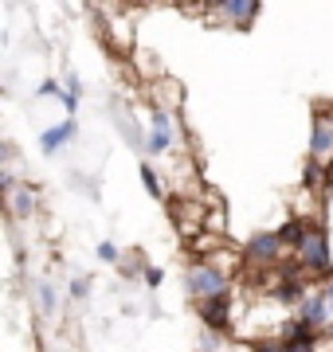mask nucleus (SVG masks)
Returning a JSON list of instances; mask_svg holds the SVG:
<instances>
[{
    "label": "nucleus",
    "mask_w": 333,
    "mask_h": 352,
    "mask_svg": "<svg viewBox=\"0 0 333 352\" xmlns=\"http://www.w3.org/2000/svg\"><path fill=\"white\" fill-rule=\"evenodd\" d=\"M32 208H36V192L32 188H12V212L24 219V215H32Z\"/></svg>",
    "instance_id": "12"
},
{
    "label": "nucleus",
    "mask_w": 333,
    "mask_h": 352,
    "mask_svg": "<svg viewBox=\"0 0 333 352\" xmlns=\"http://www.w3.org/2000/svg\"><path fill=\"white\" fill-rule=\"evenodd\" d=\"M251 352H286L282 340H263V344H251Z\"/></svg>",
    "instance_id": "19"
},
{
    "label": "nucleus",
    "mask_w": 333,
    "mask_h": 352,
    "mask_svg": "<svg viewBox=\"0 0 333 352\" xmlns=\"http://www.w3.org/2000/svg\"><path fill=\"white\" fill-rule=\"evenodd\" d=\"M310 231H314V223H306V219H286V223L279 227V239H282V247L302 251V243L310 239Z\"/></svg>",
    "instance_id": "9"
},
{
    "label": "nucleus",
    "mask_w": 333,
    "mask_h": 352,
    "mask_svg": "<svg viewBox=\"0 0 333 352\" xmlns=\"http://www.w3.org/2000/svg\"><path fill=\"white\" fill-rule=\"evenodd\" d=\"M298 317H302V321H306L310 329H318V333H321V329H325V325L333 321V317H330V302H325V294H321V289H318V294H310L306 302L298 305Z\"/></svg>",
    "instance_id": "5"
},
{
    "label": "nucleus",
    "mask_w": 333,
    "mask_h": 352,
    "mask_svg": "<svg viewBox=\"0 0 333 352\" xmlns=\"http://www.w3.org/2000/svg\"><path fill=\"white\" fill-rule=\"evenodd\" d=\"M39 94H59V87H55L52 78H47V82H39Z\"/></svg>",
    "instance_id": "21"
},
{
    "label": "nucleus",
    "mask_w": 333,
    "mask_h": 352,
    "mask_svg": "<svg viewBox=\"0 0 333 352\" xmlns=\"http://www.w3.org/2000/svg\"><path fill=\"white\" fill-rule=\"evenodd\" d=\"M330 149H333V126L325 118H318V122H314V133H310V153H314V157H325Z\"/></svg>",
    "instance_id": "11"
},
{
    "label": "nucleus",
    "mask_w": 333,
    "mask_h": 352,
    "mask_svg": "<svg viewBox=\"0 0 333 352\" xmlns=\"http://www.w3.org/2000/svg\"><path fill=\"white\" fill-rule=\"evenodd\" d=\"M219 12L228 16L235 28H251V20H255V12H259V0H224Z\"/></svg>",
    "instance_id": "8"
},
{
    "label": "nucleus",
    "mask_w": 333,
    "mask_h": 352,
    "mask_svg": "<svg viewBox=\"0 0 333 352\" xmlns=\"http://www.w3.org/2000/svg\"><path fill=\"white\" fill-rule=\"evenodd\" d=\"M141 184H145V188H149V196H161V180H157V173L153 168H149V164H141Z\"/></svg>",
    "instance_id": "15"
},
{
    "label": "nucleus",
    "mask_w": 333,
    "mask_h": 352,
    "mask_svg": "<svg viewBox=\"0 0 333 352\" xmlns=\"http://www.w3.org/2000/svg\"><path fill=\"white\" fill-rule=\"evenodd\" d=\"M270 298L279 305H302L310 298V286L302 278H279V282L270 286Z\"/></svg>",
    "instance_id": "6"
},
{
    "label": "nucleus",
    "mask_w": 333,
    "mask_h": 352,
    "mask_svg": "<svg viewBox=\"0 0 333 352\" xmlns=\"http://www.w3.org/2000/svg\"><path fill=\"white\" fill-rule=\"evenodd\" d=\"M71 138H75V122H63V126H52L47 133H43V138H39V149H43L47 157H52V153H59V145H67Z\"/></svg>",
    "instance_id": "10"
},
{
    "label": "nucleus",
    "mask_w": 333,
    "mask_h": 352,
    "mask_svg": "<svg viewBox=\"0 0 333 352\" xmlns=\"http://www.w3.org/2000/svg\"><path fill=\"white\" fill-rule=\"evenodd\" d=\"M173 145V122H169V113L161 106H153V129H149V138H145V149L149 153H165Z\"/></svg>",
    "instance_id": "7"
},
{
    "label": "nucleus",
    "mask_w": 333,
    "mask_h": 352,
    "mask_svg": "<svg viewBox=\"0 0 333 352\" xmlns=\"http://www.w3.org/2000/svg\"><path fill=\"white\" fill-rule=\"evenodd\" d=\"M98 258H103V263H118V247H114L110 239L98 243Z\"/></svg>",
    "instance_id": "17"
},
{
    "label": "nucleus",
    "mask_w": 333,
    "mask_h": 352,
    "mask_svg": "<svg viewBox=\"0 0 333 352\" xmlns=\"http://www.w3.org/2000/svg\"><path fill=\"white\" fill-rule=\"evenodd\" d=\"M184 289H189V298H196V302H208V298L228 294V274L219 266H193L184 274Z\"/></svg>",
    "instance_id": "1"
},
{
    "label": "nucleus",
    "mask_w": 333,
    "mask_h": 352,
    "mask_svg": "<svg viewBox=\"0 0 333 352\" xmlns=\"http://www.w3.org/2000/svg\"><path fill=\"white\" fill-rule=\"evenodd\" d=\"M141 274H145V282H149V286H161V282H165V270H161V266H145Z\"/></svg>",
    "instance_id": "18"
},
{
    "label": "nucleus",
    "mask_w": 333,
    "mask_h": 352,
    "mask_svg": "<svg viewBox=\"0 0 333 352\" xmlns=\"http://www.w3.org/2000/svg\"><path fill=\"white\" fill-rule=\"evenodd\" d=\"M247 263L251 266H279L282 263V239L279 231H263V235H251L244 247Z\"/></svg>",
    "instance_id": "3"
},
{
    "label": "nucleus",
    "mask_w": 333,
    "mask_h": 352,
    "mask_svg": "<svg viewBox=\"0 0 333 352\" xmlns=\"http://www.w3.org/2000/svg\"><path fill=\"white\" fill-rule=\"evenodd\" d=\"M298 258H302V266H306L314 278H325V282H333V258H330V243H325V231H321L318 223H314V231H310V239L302 243V251H298Z\"/></svg>",
    "instance_id": "2"
},
{
    "label": "nucleus",
    "mask_w": 333,
    "mask_h": 352,
    "mask_svg": "<svg viewBox=\"0 0 333 352\" xmlns=\"http://www.w3.org/2000/svg\"><path fill=\"white\" fill-rule=\"evenodd\" d=\"M67 294H71V302H87V294H90V278H75Z\"/></svg>",
    "instance_id": "16"
},
{
    "label": "nucleus",
    "mask_w": 333,
    "mask_h": 352,
    "mask_svg": "<svg viewBox=\"0 0 333 352\" xmlns=\"http://www.w3.org/2000/svg\"><path fill=\"white\" fill-rule=\"evenodd\" d=\"M36 302H39V309H43V314H55V302H59V298H55V286H47V282H43V286L36 289Z\"/></svg>",
    "instance_id": "14"
},
{
    "label": "nucleus",
    "mask_w": 333,
    "mask_h": 352,
    "mask_svg": "<svg viewBox=\"0 0 333 352\" xmlns=\"http://www.w3.org/2000/svg\"><path fill=\"white\" fill-rule=\"evenodd\" d=\"M200 317H204V325L212 333H231V294H219V298H208L200 302Z\"/></svg>",
    "instance_id": "4"
},
{
    "label": "nucleus",
    "mask_w": 333,
    "mask_h": 352,
    "mask_svg": "<svg viewBox=\"0 0 333 352\" xmlns=\"http://www.w3.org/2000/svg\"><path fill=\"white\" fill-rule=\"evenodd\" d=\"M321 294H325V302H330V317H333V282H325V286H321Z\"/></svg>",
    "instance_id": "20"
},
{
    "label": "nucleus",
    "mask_w": 333,
    "mask_h": 352,
    "mask_svg": "<svg viewBox=\"0 0 333 352\" xmlns=\"http://www.w3.org/2000/svg\"><path fill=\"white\" fill-rule=\"evenodd\" d=\"M321 180H325V164H318V157H314V161L306 164V173H302V184H306V188H318Z\"/></svg>",
    "instance_id": "13"
}]
</instances>
